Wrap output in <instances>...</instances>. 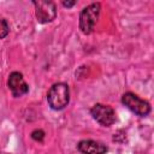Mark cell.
I'll list each match as a JSON object with an SVG mask.
<instances>
[{
    "label": "cell",
    "instance_id": "cell-5",
    "mask_svg": "<svg viewBox=\"0 0 154 154\" xmlns=\"http://www.w3.org/2000/svg\"><path fill=\"white\" fill-rule=\"evenodd\" d=\"M35 16L38 23L46 24L55 19L57 17V6L53 1H34Z\"/></svg>",
    "mask_w": 154,
    "mask_h": 154
},
{
    "label": "cell",
    "instance_id": "cell-9",
    "mask_svg": "<svg viewBox=\"0 0 154 154\" xmlns=\"http://www.w3.org/2000/svg\"><path fill=\"white\" fill-rule=\"evenodd\" d=\"M31 138L35 140V141H37V142H42L43 138H45V132H43V130H41V129L34 130V131L31 132Z\"/></svg>",
    "mask_w": 154,
    "mask_h": 154
},
{
    "label": "cell",
    "instance_id": "cell-4",
    "mask_svg": "<svg viewBox=\"0 0 154 154\" xmlns=\"http://www.w3.org/2000/svg\"><path fill=\"white\" fill-rule=\"evenodd\" d=\"M90 114L100 125L103 126H111L116 122V112L108 105L95 103L90 108Z\"/></svg>",
    "mask_w": 154,
    "mask_h": 154
},
{
    "label": "cell",
    "instance_id": "cell-8",
    "mask_svg": "<svg viewBox=\"0 0 154 154\" xmlns=\"http://www.w3.org/2000/svg\"><path fill=\"white\" fill-rule=\"evenodd\" d=\"M10 32V26H8V23L4 19V18H0V40L1 38H5Z\"/></svg>",
    "mask_w": 154,
    "mask_h": 154
},
{
    "label": "cell",
    "instance_id": "cell-1",
    "mask_svg": "<svg viewBox=\"0 0 154 154\" xmlns=\"http://www.w3.org/2000/svg\"><path fill=\"white\" fill-rule=\"evenodd\" d=\"M48 106L54 111L64 109L70 102V88L64 82L54 83L47 93Z\"/></svg>",
    "mask_w": 154,
    "mask_h": 154
},
{
    "label": "cell",
    "instance_id": "cell-7",
    "mask_svg": "<svg viewBox=\"0 0 154 154\" xmlns=\"http://www.w3.org/2000/svg\"><path fill=\"white\" fill-rule=\"evenodd\" d=\"M77 149L82 154H106L108 148L105 143L95 140H82L77 143Z\"/></svg>",
    "mask_w": 154,
    "mask_h": 154
},
{
    "label": "cell",
    "instance_id": "cell-2",
    "mask_svg": "<svg viewBox=\"0 0 154 154\" xmlns=\"http://www.w3.org/2000/svg\"><path fill=\"white\" fill-rule=\"evenodd\" d=\"M101 11L100 2H93L85 6L79 13V29L84 35H89L93 32L95 24L99 19Z\"/></svg>",
    "mask_w": 154,
    "mask_h": 154
},
{
    "label": "cell",
    "instance_id": "cell-6",
    "mask_svg": "<svg viewBox=\"0 0 154 154\" xmlns=\"http://www.w3.org/2000/svg\"><path fill=\"white\" fill-rule=\"evenodd\" d=\"M7 87L14 97H20L29 91V84L25 82L23 75L18 71H13L8 75Z\"/></svg>",
    "mask_w": 154,
    "mask_h": 154
},
{
    "label": "cell",
    "instance_id": "cell-3",
    "mask_svg": "<svg viewBox=\"0 0 154 154\" xmlns=\"http://www.w3.org/2000/svg\"><path fill=\"white\" fill-rule=\"evenodd\" d=\"M122 103L129 108L132 113L140 116V117H146L150 113V103L143 99H141L138 95L131 91H126L122 96Z\"/></svg>",
    "mask_w": 154,
    "mask_h": 154
},
{
    "label": "cell",
    "instance_id": "cell-10",
    "mask_svg": "<svg viewBox=\"0 0 154 154\" xmlns=\"http://www.w3.org/2000/svg\"><path fill=\"white\" fill-rule=\"evenodd\" d=\"M61 4H63V6H65V7H72V6L76 5V1H63Z\"/></svg>",
    "mask_w": 154,
    "mask_h": 154
}]
</instances>
